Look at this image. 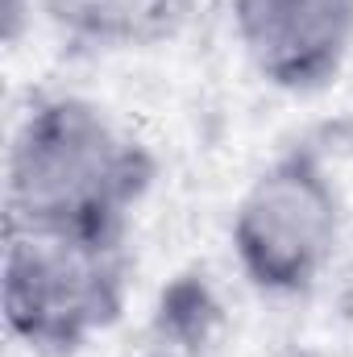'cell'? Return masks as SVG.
Wrapping results in <instances>:
<instances>
[{
	"label": "cell",
	"instance_id": "3",
	"mask_svg": "<svg viewBox=\"0 0 353 357\" xmlns=\"http://www.w3.org/2000/svg\"><path fill=\"white\" fill-rule=\"evenodd\" d=\"M337 245V195L308 158H283L250 183L233 212L241 270L266 291H303Z\"/></svg>",
	"mask_w": 353,
	"mask_h": 357
},
{
	"label": "cell",
	"instance_id": "2",
	"mask_svg": "<svg viewBox=\"0 0 353 357\" xmlns=\"http://www.w3.org/2000/svg\"><path fill=\"white\" fill-rule=\"evenodd\" d=\"M121 307V258L112 237L8 225L4 316L17 337L46 349L80 345Z\"/></svg>",
	"mask_w": 353,
	"mask_h": 357
},
{
	"label": "cell",
	"instance_id": "1",
	"mask_svg": "<svg viewBox=\"0 0 353 357\" xmlns=\"http://www.w3.org/2000/svg\"><path fill=\"white\" fill-rule=\"evenodd\" d=\"M142 187V154L88 100H42L13 133L8 225L112 237Z\"/></svg>",
	"mask_w": 353,
	"mask_h": 357
},
{
	"label": "cell",
	"instance_id": "5",
	"mask_svg": "<svg viewBox=\"0 0 353 357\" xmlns=\"http://www.w3.org/2000/svg\"><path fill=\"white\" fill-rule=\"evenodd\" d=\"M46 17L91 42H146L158 38L179 0H42Z\"/></svg>",
	"mask_w": 353,
	"mask_h": 357
},
{
	"label": "cell",
	"instance_id": "4",
	"mask_svg": "<svg viewBox=\"0 0 353 357\" xmlns=\"http://www.w3.org/2000/svg\"><path fill=\"white\" fill-rule=\"evenodd\" d=\"M233 29L278 88H316L353 46V0H237Z\"/></svg>",
	"mask_w": 353,
	"mask_h": 357
}]
</instances>
